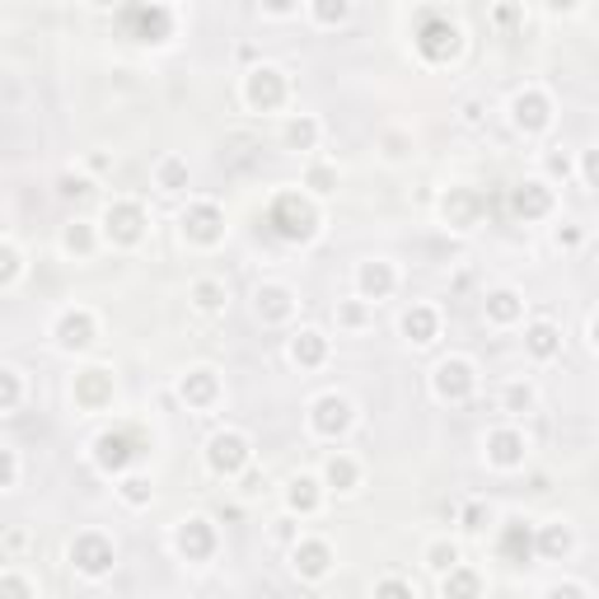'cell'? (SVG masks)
Returning a JSON list of instances; mask_svg holds the SVG:
<instances>
[{
  "mask_svg": "<svg viewBox=\"0 0 599 599\" xmlns=\"http://www.w3.org/2000/svg\"><path fill=\"white\" fill-rule=\"evenodd\" d=\"M412 43H417V52H421V61L445 66V61H454V57L464 52V33H460V24H454L445 10H421V14H417Z\"/></svg>",
  "mask_w": 599,
  "mask_h": 599,
  "instance_id": "cell-1",
  "label": "cell"
},
{
  "mask_svg": "<svg viewBox=\"0 0 599 599\" xmlns=\"http://www.w3.org/2000/svg\"><path fill=\"white\" fill-rule=\"evenodd\" d=\"M268 230L281 244H309L319 235V211H314L309 197H300V192H281L268 206Z\"/></svg>",
  "mask_w": 599,
  "mask_h": 599,
  "instance_id": "cell-2",
  "label": "cell"
},
{
  "mask_svg": "<svg viewBox=\"0 0 599 599\" xmlns=\"http://www.w3.org/2000/svg\"><path fill=\"white\" fill-rule=\"evenodd\" d=\"M117 29L136 43H169L173 33V10L169 5H122Z\"/></svg>",
  "mask_w": 599,
  "mask_h": 599,
  "instance_id": "cell-3",
  "label": "cell"
},
{
  "mask_svg": "<svg viewBox=\"0 0 599 599\" xmlns=\"http://www.w3.org/2000/svg\"><path fill=\"white\" fill-rule=\"evenodd\" d=\"M253 450H249V436L239 431H221L206 440V468L216 473V478H239L244 468H249Z\"/></svg>",
  "mask_w": 599,
  "mask_h": 599,
  "instance_id": "cell-4",
  "label": "cell"
},
{
  "mask_svg": "<svg viewBox=\"0 0 599 599\" xmlns=\"http://www.w3.org/2000/svg\"><path fill=\"white\" fill-rule=\"evenodd\" d=\"M244 103H249L253 113H276L281 103H286V70L276 66H253L249 76H244Z\"/></svg>",
  "mask_w": 599,
  "mask_h": 599,
  "instance_id": "cell-5",
  "label": "cell"
},
{
  "mask_svg": "<svg viewBox=\"0 0 599 599\" xmlns=\"http://www.w3.org/2000/svg\"><path fill=\"white\" fill-rule=\"evenodd\" d=\"M436 398L440 403H468L473 389H478V365H473L468 357H450V361H440L436 365Z\"/></svg>",
  "mask_w": 599,
  "mask_h": 599,
  "instance_id": "cell-6",
  "label": "cell"
},
{
  "mask_svg": "<svg viewBox=\"0 0 599 599\" xmlns=\"http://www.w3.org/2000/svg\"><path fill=\"white\" fill-rule=\"evenodd\" d=\"M351 421H357V408L342 398V394H324L309 403V431L324 436V440H338L351 431Z\"/></svg>",
  "mask_w": 599,
  "mask_h": 599,
  "instance_id": "cell-7",
  "label": "cell"
},
{
  "mask_svg": "<svg viewBox=\"0 0 599 599\" xmlns=\"http://www.w3.org/2000/svg\"><path fill=\"white\" fill-rule=\"evenodd\" d=\"M113 562H117V549H113V539H103V534H80L76 543H70V567H76L80 576H109L113 572Z\"/></svg>",
  "mask_w": 599,
  "mask_h": 599,
  "instance_id": "cell-8",
  "label": "cell"
},
{
  "mask_svg": "<svg viewBox=\"0 0 599 599\" xmlns=\"http://www.w3.org/2000/svg\"><path fill=\"white\" fill-rule=\"evenodd\" d=\"M179 225H183L188 244H202V249H216L225 239V211L216 202H192L179 216Z\"/></svg>",
  "mask_w": 599,
  "mask_h": 599,
  "instance_id": "cell-9",
  "label": "cell"
},
{
  "mask_svg": "<svg viewBox=\"0 0 599 599\" xmlns=\"http://www.w3.org/2000/svg\"><path fill=\"white\" fill-rule=\"evenodd\" d=\"M103 235H109L117 249H132L146 235V206L140 202H109L103 211Z\"/></svg>",
  "mask_w": 599,
  "mask_h": 599,
  "instance_id": "cell-10",
  "label": "cell"
},
{
  "mask_svg": "<svg viewBox=\"0 0 599 599\" xmlns=\"http://www.w3.org/2000/svg\"><path fill=\"white\" fill-rule=\"evenodd\" d=\"M510 122L524 132V136H539L553 127V99L543 90H520L516 99H510Z\"/></svg>",
  "mask_w": 599,
  "mask_h": 599,
  "instance_id": "cell-11",
  "label": "cell"
},
{
  "mask_svg": "<svg viewBox=\"0 0 599 599\" xmlns=\"http://www.w3.org/2000/svg\"><path fill=\"white\" fill-rule=\"evenodd\" d=\"M173 549H179L183 562H206L216 553V524L206 516H188L179 530H173Z\"/></svg>",
  "mask_w": 599,
  "mask_h": 599,
  "instance_id": "cell-12",
  "label": "cell"
},
{
  "mask_svg": "<svg viewBox=\"0 0 599 599\" xmlns=\"http://www.w3.org/2000/svg\"><path fill=\"white\" fill-rule=\"evenodd\" d=\"M440 221L460 235L473 230V225L483 221V192L478 188H450L445 197H440Z\"/></svg>",
  "mask_w": 599,
  "mask_h": 599,
  "instance_id": "cell-13",
  "label": "cell"
},
{
  "mask_svg": "<svg viewBox=\"0 0 599 599\" xmlns=\"http://www.w3.org/2000/svg\"><path fill=\"white\" fill-rule=\"evenodd\" d=\"M136 454H140V445H136L132 431H103L94 440V464L103 473H127L136 464Z\"/></svg>",
  "mask_w": 599,
  "mask_h": 599,
  "instance_id": "cell-14",
  "label": "cell"
},
{
  "mask_svg": "<svg viewBox=\"0 0 599 599\" xmlns=\"http://www.w3.org/2000/svg\"><path fill=\"white\" fill-rule=\"evenodd\" d=\"M94 314L90 309H66L57 324H52V338H57L61 351H84V347H94Z\"/></svg>",
  "mask_w": 599,
  "mask_h": 599,
  "instance_id": "cell-15",
  "label": "cell"
},
{
  "mask_svg": "<svg viewBox=\"0 0 599 599\" xmlns=\"http://www.w3.org/2000/svg\"><path fill=\"white\" fill-rule=\"evenodd\" d=\"M70 394H76V403L84 412H99V408H109V403H113V375H109V370H99V365L80 370L76 389H70Z\"/></svg>",
  "mask_w": 599,
  "mask_h": 599,
  "instance_id": "cell-16",
  "label": "cell"
},
{
  "mask_svg": "<svg viewBox=\"0 0 599 599\" xmlns=\"http://www.w3.org/2000/svg\"><path fill=\"white\" fill-rule=\"evenodd\" d=\"M510 211H516L520 221H543V216L553 211V188L543 183V179L520 183L516 192H510Z\"/></svg>",
  "mask_w": 599,
  "mask_h": 599,
  "instance_id": "cell-17",
  "label": "cell"
},
{
  "mask_svg": "<svg viewBox=\"0 0 599 599\" xmlns=\"http://www.w3.org/2000/svg\"><path fill=\"white\" fill-rule=\"evenodd\" d=\"M487 464H491V468H501V473L520 468V464H524V436H520L516 427L491 431V436H487Z\"/></svg>",
  "mask_w": 599,
  "mask_h": 599,
  "instance_id": "cell-18",
  "label": "cell"
},
{
  "mask_svg": "<svg viewBox=\"0 0 599 599\" xmlns=\"http://www.w3.org/2000/svg\"><path fill=\"white\" fill-rule=\"evenodd\" d=\"M291 567H295V576H305V580H324L328 567H332V549H328L324 539L295 543V549H291Z\"/></svg>",
  "mask_w": 599,
  "mask_h": 599,
  "instance_id": "cell-19",
  "label": "cell"
},
{
  "mask_svg": "<svg viewBox=\"0 0 599 599\" xmlns=\"http://www.w3.org/2000/svg\"><path fill=\"white\" fill-rule=\"evenodd\" d=\"M497 549H501L506 562H516V567H524V562L534 557V530H530V520H506V524H501Z\"/></svg>",
  "mask_w": 599,
  "mask_h": 599,
  "instance_id": "cell-20",
  "label": "cell"
},
{
  "mask_svg": "<svg viewBox=\"0 0 599 599\" xmlns=\"http://www.w3.org/2000/svg\"><path fill=\"white\" fill-rule=\"evenodd\" d=\"M179 398L188 403V408H211V403L221 398V375L216 370H192V375H183V384H179Z\"/></svg>",
  "mask_w": 599,
  "mask_h": 599,
  "instance_id": "cell-21",
  "label": "cell"
},
{
  "mask_svg": "<svg viewBox=\"0 0 599 599\" xmlns=\"http://www.w3.org/2000/svg\"><path fill=\"white\" fill-rule=\"evenodd\" d=\"M394 286H398V276H394L389 262H380V258H375V262H361V272H357L361 300H389Z\"/></svg>",
  "mask_w": 599,
  "mask_h": 599,
  "instance_id": "cell-22",
  "label": "cell"
},
{
  "mask_svg": "<svg viewBox=\"0 0 599 599\" xmlns=\"http://www.w3.org/2000/svg\"><path fill=\"white\" fill-rule=\"evenodd\" d=\"M291 361L300 370H319L328 361V338H324L319 328H300L295 338H291Z\"/></svg>",
  "mask_w": 599,
  "mask_h": 599,
  "instance_id": "cell-23",
  "label": "cell"
},
{
  "mask_svg": "<svg viewBox=\"0 0 599 599\" xmlns=\"http://www.w3.org/2000/svg\"><path fill=\"white\" fill-rule=\"evenodd\" d=\"M258 319L262 324H286L291 309H295V295L286 286H276V281H268V286H258Z\"/></svg>",
  "mask_w": 599,
  "mask_h": 599,
  "instance_id": "cell-24",
  "label": "cell"
},
{
  "mask_svg": "<svg viewBox=\"0 0 599 599\" xmlns=\"http://www.w3.org/2000/svg\"><path fill=\"white\" fill-rule=\"evenodd\" d=\"M487 319L497 324V328L520 324V319H524V295H520V291H510V286H497V291L487 295Z\"/></svg>",
  "mask_w": 599,
  "mask_h": 599,
  "instance_id": "cell-25",
  "label": "cell"
},
{
  "mask_svg": "<svg viewBox=\"0 0 599 599\" xmlns=\"http://www.w3.org/2000/svg\"><path fill=\"white\" fill-rule=\"evenodd\" d=\"M440 332V314L431 305H412L408 314H403V338L417 342V347H431Z\"/></svg>",
  "mask_w": 599,
  "mask_h": 599,
  "instance_id": "cell-26",
  "label": "cell"
},
{
  "mask_svg": "<svg viewBox=\"0 0 599 599\" xmlns=\"http://www.w3.org/2000/svg\"><path fill=\"white\" fill-rule=\"evenodd\" d=\"M286 506L295 510V516H314V510L324 506V487H319V478H309V473L291 478V483H286Z\"/></svg>",
  "mask_w": 599,
  "mask_h": 599,
  "instance_id": "cell-27",
  "label": "cell"
},
{
  "mask_svg": "<svg viewBox=\"0 0 599 599\" xmlns=\"http://www.w3.org/2000/svg\"><path fill=\"white\" fill-rule=\"evenodd\" d=\"M524 351H530V357L534 361H553L557 357V351H562V332L553 328V324H530V328H524Z\"/></svg>",
  "mask_w": 599,
  "mask_h": 599,
  "instance_id": "cell-28",
  "label": "cell"
},
{
  "mask_svg": "<svg viewBox=\"0 0 599 599\" xmlns=\"http://www.w3.org/2000/svg\"><path fill=\"white\" fill-rule=\"evenodd\" d=\"M572 549H576V534H572V524H562V520H557V524H543V534L534 539V553L557 557V562L567 557Z\"/></svg>",
  "mask_w": 599,
  "mask_h": 599,
  "instance_id": "cell-29",
  "label": "cell"
},
{
  "mask_svg": "<svg viewBox=\"0 0 599 599\" xmlns=\"http://www.w3.org/2000/svg\"><path fill=\"white\" fill-rule=\"evenodd\" d=\"M440 595L445 599H483V576L468 572V567H454V572H445V580H440Z\"/></svg>",
  "mask_w": 599,
  "mask_h": 599,
  "instance_id": "cell-30",
  "label": "cell"
},
{
  "mask_svg": "<svg viewBox=\"0 0 599 599\" xmlns=\"http://www.w3.org/2000/svg\"><path fill=\"white\" fill-rule=\"evenodd\" d=\"M225 300H230V291H225V281H216V276L192 281V305H197L202 314H221V309H225Z\"/></svg>",
  "mask_w": 599,
  "mask_h": 599,
  "instance_id": "cell-31",
  "label": "cell"
},
{
  "mask_svg": "<svg viewBox=\"0 0 599 599\" xmlns=\"http://www.w3.org/2000/svg\"><path fill=\"white\" fill-rule=\"evenodd\" d=\"M324 478H328V487L351 491V487L361 483V468H357V460H347V454H332L328 468H324Z\"/></svg>",
  "mask_w": 599,
  "mask_h": 599,
  "instance_id": "cell-32",
  "label": "cell"
},
{
  "mask_svg": "<svg viewBox=\"0 0 599 599\" xmlns=\"http://www.w3.org/2000/svg\"><path fill=\"white\" fill-rule=\"evenodd\" d=\"M319 146V122L314 117H291L286 122V150H314Z\"/></svg>",
  "mask_w": 599,
  "mask_h": 599,
  "instance_id": "cell-33",
  "label": "cell"
},
{
  "mask_svg": "<svg viewBox=\"0 0 599 599\" xmlns=\"http://www.w3.org/2000/svg\"><path fill=\"white\" fill-rule=\"evenodd\" d=\"M61 249H66V253H76V258H90V253H94V230H90V225H84V221L66 225Z\"/></svg>",
  "mask_w": 599,
  "mask_h": 599,
  "instance_id": "cell-34",
  "label": "cell"
},
{
  "mask_svg": "<svg viewBox=\"0 0 599 599\" xmlns=\"http://www.w3.org/2000/svg\"><path fill=\"white\" fill-rule=\"evenodd\" d=\"M20 398H24V380L14 375L10 365H0V412H14L20 408Z\"/></svg>",
  "mask_w": 599,
  "mask_h": 599,
  "instance_id": "cell-35",
  "label": "cell"
},
{
  "mask_svg": "<svg viewBox=\"0 0 599 599\" xmlns=\"http://www.w3.org/2000/svg\"><path fill=\"white\" fill-rule=\"evenodd\" d=\"M117 491H122V501H127V506H150V497H155L150 478H136V473H127Z\"/></svg>",
  "mask_w": 599,
  "mask_h": 599,
  "instance_id": "cell-36",
  "label": "cell"
},
{
  "mask_svg": "<svg viewBox=\"0 0 599 599\" xmlns=\"http://www.w3.org/2000/svg\"><path fill=\"white\" fill-rule=\"evenodd\" d=\"M427 562H431V567H436L440 576H445V572L460 567V549H454L450 539H440V543H431V549H427Z\"/></svg>",
  "mask_w": 599,
  "mask_h": 599,
  "instance_id": "cell-37",
  "label": "cell"
},
{
  "mask_svg": "<svg viewBox=\"0 0 599 599\" xmlns=\"http://www.w3.org/2000/svg\"><path fill=\"white\" fill-rule=\"evenodd\" d=\"M20 272H24L20 249H14V244H0V286H14V281H20Z\"/></svg>",
  "mask_w": 599,
  "mask_h": 599,
  "instance_id": "cell-38",
  "label": "cell"
},
{
  "mask_svg": "<svg viewBox=\"0 0 599 599\" xmlns=\"http://www.w3.org/2000/svg\"><path fill=\"white\" fill-rule=\"evenodd\" d=\"M155 179H160L165 192H179V188H188V165L183 160H165L160 169H155Z\"/></svg>",
  "mask_w": 599,
  "mask_h": 599,
  "instance_id": "cell-39",
  "label": "cell"
},
{
  "mask_svg": "<svg viewBox=\"0 0 599 599\" xmlns=\"http://www.w3.org/2000/svg\"><path fill=\"white\" fill-rule=\"evenodd\" d=\"M501 403H506V412H530L534 408V389H530V384H510V389L501 394Z\"/></svg>",
  "mask_w": 599,
  "mask_h": 599,
  "instance_id": "cell-40",
  "label": "cell"
},
{
  "mask_svg": "<svg viewBox=\"0 0 599 599\" xmlns=\"http://www.w3.org/2000/svg\"><path fill=\"white\" fill-rule=\"evenodd\" d=\"M347 14H351L347 0H319V5H314V20L319 24H342Z\"/></svg>",
  "mask_w": 599,
  "mask_h": 599,
  "instance_id": "cell-41",
  "label": "cell"
},
{
  "mask_svg": "<svg viewBox=\"0 0 599 599\" xmlns=\"http://www.w3.org/2000/svg\"><path fill=\"white\" fill-rule=\"evenodd\" d=\"M0 599H33V586H29L24 576L5 572V576H0Z\"/></svg>",
  "mask_w": 599,
  "mask_h": 599,
  "instance_id": "cell-42",
  "label": "cell"
},
{
  "mask_svg": "<svg viewBox=\"0 0 599 599\" xmlns=\"http://www.w3.org/2000/svg\"><path fill=\"white\" fill-rule=\"evenodd\" d=\"M370 599H417V595H412V586H408V580L389 576V580H380V586H375V595H370Z\"/></svg>",
  "mask_w": 599,
  "mask_h": 599,
  "instance_id": "cell-43",
  "label": "cell"
},
{
  "mask_svg": "<svg viewBox=\"0 0 599 599\" xmlns=\"http://www.w3.org/2000/svg\"><path fill=\"white\" fill-rule=\"evenodd\" d=\"M305 183H309L314 192H332V188H338V169H328V165H314Z\"/></svg>",
  "mask_w": 599,
  "mask_h": 599,
  "instance_id": "cell-44",
  "label": "cell"
},
{
  "mask_svg": "<svg viewBox=\"0 0 599 599\" xmlns=\"http://www.w3.org/2000/svg\"><path fill=\"white\" fill-rule=\"evenodd\" d=\"M14 478H20V460H14V450L0 445V491L14 487Z\"/></svg>",
  "mask_w": 599,
  "mask_h": 599,
  "instance_id": "cell-45",
  "label": "cell"
},
{
  "mask_svg": "<svg viewBox=\"0 0 599 599\" xmlns=\"http://www.w3.org/2000/svg\"><path fill=\"white\" fill-rule=\"evenodd\" d=\"M90 192H94V183L90 179H76V173H66V179H61V197H90Z\"/></svg>",
  "mask_w": 599,
  "mask_h": 599,
  "instance_id": "cell-46",
  "label": "cell"
},
{
  "mask_svg": "<svg viewBox=\"0 0 599 599\" xmlns=\"http://www.w3.org/2000/svg\"><path fill=\"white\" fill-rule=\"evenodd\" d=\"M365 319H370L365 305H338V324H342V328H361Z\"/></svg>",
  "mask_w": 599,
  "mask_h": 599,
  "instance_id": "cell-47",
  "label": "cell"
},
{
  "mask_svg": "<svg viewBox=\"0 0 599 599\" xmlns=\"http://www.w3.org/2000/svg\"><path fill=\"white\" fill-rule=\"evenodd\" d=\"M543 599H590V590H586V586H576V580H562V586H553Z\"/></svg>",
  "mask_w": 599,
  "mask_h": 599,
  "instance_id": "cell-48",
  "label": "cell"
},
{
  "mask_svg": "<svg viewBox=\"0 0 599 599\" xmlns=\"http://www.w3.org/2000/svg\"><path fill=\"white\" fill-rule=\"evenodd\" d=\"M580 183L586 188L599 183V150H586V160H580Z\"/></svg>",
  "mask_w": 599,
  "mask_h": 599,
  "instance_id": "cell-49",
  "label": "cell"
},
{
  "mask_svg": "<svg viewBox=\"0 0 599 599\" xmlns=\"http://www.w3.org/2000/svg\"><path fill=\"white\" fill-rule=\"evenodd\" d=\"M483 520H491V510H483V506H468V510H464V530L478 534V530H483Z\"/></svg>",
  "mask_w": 599,
  "mask_h": 599,
  "instance_id": "cell-50",
  "label": "cell"
},
{
  "mask_svg": "<svg viewBox=\"0 0 599 599\" xmlns=\"http://www.w3.org/2000/svg\"><path fill=\"white\" fill-rule=\"evenodd\" d=\"M549 173L567 183V179H572V160H567V155H549Z\"/></svg>",
  "mask_w": 599,
  "mask_h": 599,
  "instance_id": "cell-51",
  "label": "cell"
},
{
  "mask_svg": "<svg viewBox=\"0 0 599 599\" xmlns=\"http://www.w3.org/2000/svg\"><path fill=\"white\" fill-rule=\"evenodd\" d=\"M580 239H586V235H580V230H576V225H572V230H557V249H576V244H580Z\"/></svg>",
  "mask_w": 599,
  "mask_h": 599,
  "instance_id": "cell-52",
  "label": "cell"
}]
</instances>
